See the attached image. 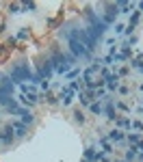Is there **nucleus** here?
Here are the masks:
<instances>
[{"label": "nucleus", "instance_id": "24", "mask_svg": "<svg viewBox=\"0 0 143 162\" xmlns=\"http://www.w3.org/2000/svg\"><path fill=\"white\" fill-rule=\"evenodd\" d=\"M126 74H128V67H119L115 76H117V78H122V76H126Z\"/></svg>", "mask_w": 143, "mask_h": 162}, {"label": "nucleus", "instance_id": "6", "mask_svg": "<svg viewBox=\"0 0 143 162\" xmlns=\"http://www.w3.org/2000/svg\"><path fill=\"white\" fill-rule=\"evenodd\" d=\"M0 145H13V130H11V125L7 123L5 125V130L2 132H0Z\"/></svg>", "mask_w": 143, "mask_h": 162}, {"label": "nucleus", "instance_id": "21", "mask_svg": "<svg viewBox=\"0 0 143 162\" xmlns=\"http://www.w3.org/2000/svg\"><path fill=\"white\" fill-rule=\"evenodd\" d=\"M9 11H11V13H15V15H17V13H22V11H24V7H22V5H17V2H15V5H9Z\"/></svg>", "mask_w": 143, "mask_h": 162}, {"label": "nucleus", "instance_id": "31", "mask_svg": "<svg viewBox=\"0 0 143 162\" xmlns=\"http://www.w3.org/2000/svg\"><path fill=\"white\" fill-rule=\"evenodd\" d=\"M137 160H141V162H143V153H137Z\"/></svg>", "mask_w": 143, "mask_h": 162}, {"label": "nucleus", "instance_id": "15", "mask_svg": "<svg viewBox=\"0 0 143 162\" xmlns=\"http://www.w3.org/2000/svg\"><path fill=\"white\" fill-rule=\"evenodd\" d=\"M15 100H13V95H5V93H0V106L2 108H7V106H11Z\"/></svg>", "mask_w": 143, "mask_h": 162}, {"label": "nucleus", "instance_id": "7", "mask_svg": "<svg viewBox=\"0 0 143 162\" xmlns=\"http://www.w3.org/2000/svg\"><path fill=\"white\" fill-rule=\"evenodd\" d=\"M124 138H126V134L119 130V128H113V130L106 134V141H108V143H124Z\"/></svg>", "mask_w": 143, "mask_h": 162}, {"label": "nucleus", "instance_id": "20", "mask_svg": "<svg viewBox=\"0 0 143 162\" xmlns=\"http://www.w3.org/2000/svg\"><path fill=\"white\" fill-rule=\"evenodd\" d=\"M43 97H46V102H48V104H52V106H54V104H57V102H59V97H57V95H54V93H46V95H43Z\"/></svg>", "mask_w": 143, "mask_h": 162}, {"label": "nucleus", "instance_id": "18", "mask_svg": "<svg viewBox=\"0 0 143 162\" xmlns=\"http://www.w3.org/2000/svg\"><path fill=\"white\" fill-rule=\"evenodd\" d=\"M72 117H74V121H76V123H80V125L85 123V112H82L80 108H78V110H74V114H72Z\"/></svg>", "mask_w": 143, "mask_h": 162}, {"label": "nucleus", "instance_id": "14", "mask_svg": "<svg viewBox=\"0 0 143 162\" xmlns=\"http://www.w3.org/2000/svg\"><path fill=\"white\" fill-rule=\"evenodd\" d=\"M85 160H87V162H95V147H93V145H89V147L85 149Z\"/></svg>", "mask_w": 143, "mask_h": 162}, {"label": "nucleus", "instance_id": "28", "mask_svg": "<svg viewBox=\"0 0 143 162\" xmlns=\"http://www.w3.org/2000/svg\"><path fill=\"white\" fill-rule=\"evenodd\" d=\"M124 28H126L124 24H115V33L117 35H124Z\"/></svg>", "mask_w": 143, "mask_h": 162}, {"label": "nucleus", "instance_id": "5", "mask_svg": "<svg viewBox=\"0 0 143 162\" xmlns=\"http://www.w3.org/2000/svg\"><path fill=\"white\" fill-rule=\"evenodd\" d=\"M9 125L13 130V138H24V136L28 134V128L24 125V123H20V121H11Z\"/></svg>", "mask_w": 143, "mask_h": 162}, {"label": "nucleus", "instance_id": "22", "mask_svg": "<svg viewBox=\"0 0 143 162\" xmlns=\"http://www.w3.org/2000/svg\"><path fill=\"white\" fill-rule=\"evenodd\" d=\"M9 54H11L9 45H0V58H5V56H9Z\"/></svg>", "mask_w": 143, "mask_h": 162}, {"label": "nucleus", "instance_id": "1", "mask_svg": "<svg viewBox=\"0 0 143 162\" xmlns=\"http://www.w3.org/2000/svg\"><path fill=\"white\" fill-rule=\"evenodd\" d=\"M13 82H17V84H22L24 80H31L33 82V78H35V74L31 72V67L26 65V63H17V65H13V69L7 74Z\"/></svg>", "mask_w": 143, "mask_h": 162}, {"label": "nucleus", "instance_id": "9", "mask_svg": "<svg viewBox=\"0 0 143 162\" xmlns=\"http://www.w3.org/2000/svg\"><path fill=\"white\" fill-rule=\"evenodd\" d=\"M104 86H106L108 91H117V89H119V78L111 74V76H108V78L104 80Z\"/></svg>", "mask_w": 143, "mask_h": 162}, {"label": "nucleus", "instance_id": "25", "mask_svg": "<svg viewBox=\"0 0 143 162\" xmlns=\"http://www.w3.org/2000/svg\"><path fill=\"white\" fill-rule=\"evenodd\" d=\"M130 128H134L137 132H141V130H143V123H141V121H132V123H130Z\"/></svg>", "mask_w": 143, "mask_h": 162}, {"label": "nucleus", "instance_id": "29", "mask_svg": "<svg viewBox=\"0 0 143 162\" xmlns=\"http://www.w3.org/2000/svg\"><path fill=\"white\" fill-rule=\"evenodd\" d=\"M117 91H119L122 95H128V91H130V89H128V86H124V84H119V89H117Z\"/></svg>", "mask_w": 143, "mask_h": 162}, {"label": "nucleus", "instance_id": "26", "mask_svg": "<svg viewBox=\"0 0 143 162\" xmlns=\"http://www.w3.org/2000/svg\"><path fill=\"white\" fill-rule=\"evenodd\" d=\"M132 67H134V69H141V67H143V61H141V58H132Z\"/></svg>", "mask_w": 143, "mask_h": 162}, {"label": "nucleus", "instance_id": "17", "mask_svg": "<svg viewBox=\"0 0 143 162\" xmlns=\"http://www.w3.org/2000/svg\"><path fill=\"white\" fill-rule=\"evenodd\" d=\"M65 76H67L69 80H78V76H80V67H72V69H69V72H67Z\"/></svg>", "mask_w": 143, "mask_h": 162}, {"label": "nucleus", "instance_id": "8", "mask_svg": "<svg viewBox=\"0 0 143 162\" xmlns=\"http://www.w3.org/2000/svg\"><path fill=\"white\" fill-rule=\"evenodd\" d=\"M104 117L108 119V121H117V117H119V114H117V110H115V104H113V100H108L106 102V108H104Z\"/></svg>", "mask_w": 143, "mask_h": 162}, {"label": "nucleus", "instance_id": "10", "mask_svg": "<svg viewBox=\"0 0 143 162\" xmlns=\"http://www.w3.org/2000/svg\"><path fill=\"white\" fill-rule=\"evenodd\" d=\"M98 145L102 147V153H106V156H111V153H113V145L106 141V138H98Z\"/></svg>", "mask_w": 143, "mask_h": 162}, {"label": "nucleus", "instance_id": "16", "mask_svg": "<svg viewBox=\"0 0 143 162\" xmlns=\"http://www.w3.org/2000/svg\"><path fill=\"white\" fill-rule=\"evenodd\" d=\"M124 141H128V143H130V147H132V145H137V143L141 141V138H139V134H137V132H130V134H126Z\"/></svg>", "mask_w": 143, "mask_h": 162}, {"label": "nucleus", "instance_id": "19", "mask_svg": "<svg viewBox=\"0 0 143 162\" xmlns=\"http://www.w3.org/2000/svg\"><path fill=\"white\" fill-rule=\"evenodd\" d=\"M139 17H141V13H139V11L134 9V11H132V15H130V24H128L130 28H134V26H137V22H139Z\"/></svg>", "mask_w": 143, "mask_h": 162}, {"label": "nucleus", "instance_id": "4", "mask_svg": "<svg viewBox=\"0 0 143 162\" xmlns=\"http://www.w3.org/2000/svg\"><path fill=\"white\" fill-rule=\"evenodd\" d=\"M54 74V67H52V63H50V58H48L46 63H41V67H39V72H37V76L41 78V80H50V76Z\"/></svg>", "mask_w": 143, "mask_h": 162}, {"label": "nucleus", "instance_id": "12", "mask_svg": "<svg viewBox=\"0 0 143 162\" xmlns=\"http://www.w3.org/2000/svg\"><path fill=\"white\" fill-rule=\"evenodd\" d=\"M130 123H132V121H130L128 117H117V125H115V128H119V130L124 132V130H128V128H130Z\"/></svg>", "mask_w": 143, "mask_h": 162}, {"label": "nucleus", "instance_id": "3", "mask_svg": "<svg viewBox=\"0 0 143 162\" xmlns=\"http://www.w3.org/2000/svg\"><path fill=\"white\" fill-rule=\"evenodd\" d=\"M13 80L7 76V74H0V93H5V95H13Z\"/></svg>", "mask_w": 143, "mask_h": 162}, {"label": "nucleus", "instance_id": "23", "mask_svg": "<svg viewBox=\"0 0 143 162\" xmlns=\"http://www.w3.org/2000/svg\"><path fill=\"white\" fill-rule=\"evenodd\" d=\"M28 35H31V33H28V28H22V30L17 33V37H15V39H28Z\"/></svg>", "mask_w": 143, "mask_h": 162}, {"label": "nucleus", "instance_id": "2", "mask_svg": "<svg viewBox=\"0 0 143 162\" xmlns=\"http://www.w3.org/2000/svg\"><path fill=\"white\" fill-rule=\"evenodd\" d=\"M67 43H69V52H72V56H74V58H91V56H93V52H89L80 41L69 39Z\"/></svg>", "mask_w": 143, "mask_h": 162}, {"label": "nucleus", "instance_id": "30", "mask_svg": "<svg viewBox=\"0 0 143 162\" xmlns=\"http://www.w3.org/2000/svg\"><path fill=\"white\" fill-rule=\"evenodd\" d=\"M117 108H119V110H126V112H128V110H130V108H128V106H126V104H124V102H117Z\"/></svg>", "mask_w": 143, "mask_h": 162}, {"label": "nucleus", "instance_id": "11", "mask_svg": "<svg viewBox=\"0 0 143 162\" xmlns=\"http://www.w3.org/2000/svg\"><path fill=\"white\" fill-rule=\"evenodd\" d=\"M137 153H139V151H137V147L132 145L130 149H126V153H124V162H134V160H137Z\"/></svg>", "mask_w": 143, "mask_h": 162}, {"label": "nucleus", "instance_id": "27", "mask_svg": "<svg viewBox=\"0 0 143 162\" xmlns=\"http://www.w3.org/2000/svg\"><path fill=\"white\" fill-rule=\"evenodd\" d=\"M39 86H41V89L46 91V93L50 91V82H48V80H41V82H39Z\"/></svg>", "mask_w": 143, "mask_h": 162}, {"label": "nucleus", "instance_id": "13", "mask_svg": "<svg viewBox=\"0 0 143 162\" xmlns=\"http://www.w3.org/2000/svg\"><path fill=\"white\" fill-rule=\"evenodd\" d=\"M89 110H91L93 114H98V117L104 112V108H102V104H100V102H91V104H89Z\"/></svg>", "mask_w": 143, "mask_h": 162}]
</instances>
